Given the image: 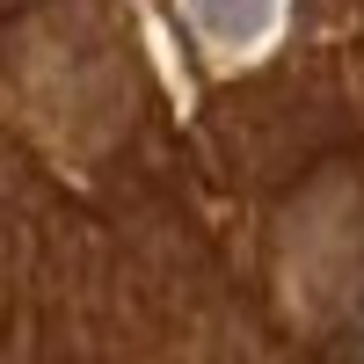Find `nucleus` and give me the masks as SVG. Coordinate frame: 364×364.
Instances as JSON below:
<instances>
[{
    "label": "nucleus",
    "mask_w": 364,
    "mask_h": 364,
    "mask_svg": "<svg viewBox=\"0 0 364 364\" xmlns=\"http://www.w3.org/2000/svg\"><path fill=\"white\" fill-rule=\"evenodd\" d=\"M22 95L58 139L95 146L132 109V66L95 8H58L22 44Z\"/></svg>",
    "instance_id": "f257e3e1"
},
{
    "label": "nucleus",
    "mask_w": 364,
    "mask_h": 364,
    "mask_svg": "<svg viewBox=\"0 0 364 364\" xmlns=\"http://www.w3.org/2000/svg\"><path fill=\"white\" fill-rule=\"evenodd\" d=\"M197 22V37L211 51H226V58H248L262 51L269 37H277V22H284V0H182Z\"/></svg>",
    "instance_id": "f03ea898"
}]
</instances>
